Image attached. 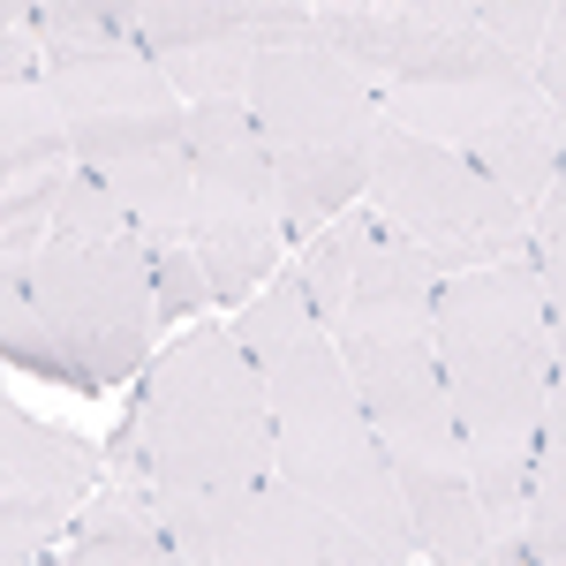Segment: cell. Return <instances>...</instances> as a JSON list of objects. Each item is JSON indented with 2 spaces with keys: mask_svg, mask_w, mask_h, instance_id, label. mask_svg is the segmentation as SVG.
<instances>
[{
  "mask_svg": "<svg viewBox=\"0 0 566 566\" xmlns=\"http://www.w3.org/2000/svg\"><path fill=\"white\" fill-rule=\"evenodd\" d=\"M536 84L552 91V106L566 114V0L552 8V31H544V53H536Z\"/></svg>",
  "mask_w": 566,
  "mask_h": 566,
  "instance_id": "cell-24",
  "label": "cell"
},
{
  "mask_svg": "<svg viewBox=\"0 0 566 566\" xmlns=\"http://www.w3.org/2000/svg\"><path fill=\"white\" fill-rule=\"evenodd\" d=\"M469 8L491 23V39L506 45L514 61L536 69V53H544V31H552V8H559V0H469Z\"/></svg>",
  "mask_w": 566,
  "mask_h": 566,
  "instance_id": "cell-22",
  "label": "cell"
},
{
  "mask_svg": "<svg viewBox=\"0 0 566 566\" xmlns=\"http://www.w3.org/2000/svg\"><path fill=\"white\" fill-rule=\"evenodd\" d=\"M325 39L386 84H514L536 76L491 39L469 0H386L370 15H325Z\"/></svg>",
  "mask_w": 566,
  "mask_h": 566,
  "instance_id": "cell-11",
  "label": "cell"
},
{
  "mask_svg": "<svg viewBox=\"0 0 566 566\" xmlns=\"http://www.w3.org/2000/svg\"><path fill=\"white\" fill-rule=\"evenodd\" d=\"M250 114L272 151L287 242L325 234L370 189V159H378V129H386L378 76L348 61L333 39L264 45L250 69Z\"/></svg>",
  "mask_w": 566,
  "mask_h": 566,
  "instance_id": "cell-4",
  "label": "cell"
},
{
  "mask_svg": "<svg viewBox=\"0 0 566 566\" xmlns=\"http://www.w3.org/2000/svg\"><path fill=\"white\" fill-rule=\"evenodd\" d=\"M348 378L386 438L392 476H469V438L438 370V333H333ZM476 483V476H469Z\"/></svg>",
  "mask_w": 566,
  "mask_h": 566,
  "instance_id": "cell-10",
  "label": "cell"
},
{
  "mask_svg": "<svg viewBox=\"0 0 566 566\" xmlns=\"http://www.w3.org/2000/svg\"><path fill=\"white\" fill-rule=\"evenodd\" d=\"M378 106H386L392 129H416L461 159H476L528 212L566 159V114L536 76H514V84H386Z\"/></svg>",
  "mask_w": 566,
  "mask_h": 566,
  "instance_id": "cell-8",
  "label": "cell"
},
{
  "mask_svg": "<svg viewBox=\"0 0 566 566\" xmlns=\"http://www.w3.org/2000/svg\"><path fill=\"white\" fill-rule=\"evenodd\" d=\"M151 280H159L167 317H197L205 303H219V295H212V272H205V258H197L189 242H151Z\"/></svg>",
  "mask_w": 566,
  "mask_h": 566,
  "instance_id": "cell-21",
  "label": "cell"
},
{
  "mask_svg": "<svg viewBox=\"0 0 566 566\" xmlns=\"http://www.w3.org/2000/svg\"><path fill=\"white\" fill-rule=\"evenodd\" d=\"M370 212L400 227L408 242H423L446 272H476V264L528 258V205L491 181L476 159L446 151L416 129H378V159H370Z\"/></svg>",
  "mask_w": 566,
  "mask_h": 566,
  "instance_id": "cell-6",
  "label": "cell"
},
{
  "mask_svg": "<svg viewBox=\"0 0 566 566\" xmlns=\"http://www.w3.org/2000/svg\"><path fill=\"white\" fill-rule=\"evenodd\" d=\"M528 528H566V333H559V363H552V400H544L536 461H528Z\"/></svg>",
  "mask_w": 566,
  "mask_h": 566,
  "instance_id": "cell-16",
  "label": "cell"
},
{
  "mask_svg": "<svg viewBox=\"0 0 566 566\" xmlns=\"http://www.w3.org/2000/svg\"><path fill=\"white\" fill-rule=\"evenodd\" d=\"M91 476H98V453L84 438L39 423L23 400L0 408V536H8V552L61 536L69 514L84 506Z\"/></svg>",
  "mask_w": 566,
  "mask_h": 566,
  "instance_id": "cell-12",
  "label": "cell"
},
{
  "mask_svg": "<svg viewBox=\"0 0 566 566\" xmlns=\"http://www.w3.org/2000/svg\"><path fill=\"white\" fill-rule=\"evenodd\" d=\"M69 167H76V129L45 84V69L0 76V181H45Z\"/></svg>",
  "mask_w": 566,
  "mask_h": 566,
  "instance_id": "cell-15",
  "label": "cell"
},
{
  "mask_svg": "<svg viewBox=\"0 0 566 566\" xmlns=\"http://www.w3.org/2000/svg\"><path fill=\"white\" fill-rule=\"evenodd\" d=\"M552 363H559V333H552L536 258L446 272V287H438V370H446L453 416L469 438L476 506L506 552H522L528 528V461H536L544 400H552Z\"/></svg>",
  "mask_w": 566,
  "mask_h": 566,
  "instance_id": "cell-2",
  "label": "cell"
},
{
  "mask_svg": "<svg viewBox=\"0 0 566 566\" xmlns=\"http://www.w3.org/2000/svg\"><path fill=\"white\" fill-rule=\"evenodd\" d=\"M167 536H175V559L189 566H400L378 536L340 522L280 469L219 506L167 514Z\"/></svg>",
  "mask_w": 566,
  "mask_h": 566,
  "instance_id": "cell-9",
  "label": "cell"
},
{
  "mask_svg": "<svg viewBox=\"0 0 566 566\" xmlns=\"http://www.w3.org/2000/svg\"><path fill=\"white\" fill-rule=\"evenodd\" d=\"M303 8L325 23V15H370V8H386V0H303Z\"/></svg>",
  "mask_w": 566,
  "mask_h": 566,
  "instance_id": "cell-26",
  "label": "cell"
},
{
  "mask_svg": "<svg viewBox=\"0 0 566 566\" xmlns=\"http://www.w3.org/2000/svg\"><path fill=\"white\" fill-rule=\"evenodd\" d=\"M0 340H8V363H23L31 378H53V386H69L61 340L45 333V317H39V303L23 295V280H0Z\"/></svg>",
  "mask_w": 566,
  "mask_h": 566,
  "instance_id": "cell-20",
  "label": "cell"
},
{
  "mask_svg": "<svg viewBox=\"0 0 566 566\" xmlns=\"http://www.w3.org/2000/svg\"><path fill=\"white\" fill-rule=\"evenodd\" d=\"M144 469L159 491V514H197L272 476V400L258 355L234 333L197 325L151 363L144 378Z\"/></svg>",
  "mask_w": 566,
  "mask_h": 566,
  "instance_id": "cell-3",
  "label": "cell"
},
{
  "mask_svg": "<svg viewBox=\"0 0 566 566\" xmlns=\"http://www.w3.org/2000/svg\"><path fill=\"white\" fill-rule=\"evenodd\" d=\"M69 559L84 566H151L175 559V536H167V514H159V491L151 476H114L76 522V544Z\"/></svg>",
  "mask_w": 566,
  "mask_h": 566,
  "instance_id": "cell-14",
  "label": "cell"
},
{
  "mask_svg": "<svg viewBox=\"0 0 566 566\" xmlns=\"http://www.w3.org/2000/svg\"><path fill=\"white\" fill-rule=\"evenodd\" d=\"M31 31L45 45V84L76 129V159L106 167L122 151L181 144L189 98L167 84L159 53H144L136 39H114V31H91V23H53V15H39Z\"/></svg>",
  "mask_w": 566,
  "mask_h": 566,
  "instance_id": "cell-7",
  "label": "cell"
},
{
  "mask_svg": "<svg viewBox=\"0 0 566 566\" xmlns=\"http://www.w3.org/2000/svg\"><path fill=\"white\" fill-rule=\"evenodd\" d=\"M8 280H23V295L39 303L76 392L129 386L144 370V355H151V340H159V317H167L144 234H98V242L53 234L39 258L23 272H8Z\"/></svg>",
  "mask_w": 566,
  "mask_h": 566,
  "instance_id": "cell-5",
  "label": "cell"
},
{
  "mask_svg": "<svg viewBox=\"0 0 566 566\" xmlns=\"http://www.w3.org/2000/svg\"><path fill=\"white\" fill-rule=\"evenodd\" d=\"M39 15H53V23H91V31H114V39H136V0H39Z\"/></svg>",
  "mask_w": 566,
  "mask_h": 566,
  "instance_id": "cell-23",
  "label": "cell"
},
{
  "mask_svg": "<svg viewBox=\"0 0 566 566\" xmlns=\"http://www.w3.org/2000/svg\"><path fill=\"white\" fill-rule=\"evenodd\" d=\"M522 552H528V559L566 566V528H528V536H522Z\"/></svg>",
  "mask_w": 566,
  "mask_h": 566,
  "instance_id": "cell-25",
  "label": "cell"
},
{
  "mask_svg": "<svg viewBox=\"0 0 566 566\" xmlns=\"http://www.w3.org/2000/svg\"><path fill=\"white\" fill-rule=\"evenodd\" d=\"M98 175L114 181V197L129 205V227L144 242H189V234H197V167H189V144L122 151V159H106Z\"/></svg>",
  "mask_w": 566,
  "mask_h": 566,
  "instance_id": "cell-13",
  "label": "cell"
},
{
  "mask_svg": "<svg viewBox=\"0 0 566 566\" xmlns=\"http://www.w3.org/2000/svg\"><path fill=\"white\" fill-rule=\"evenodd\" d=\"M355 227H363V212H340L325 234H310L303 242V295H310V310L325 317V325H340V303H348V272H355Z\"/></svg>",
  "mask_w": 566,
  "mask_h": 566,
  "instance_id": "cell-17",
  "label": "cell"
},
{
  "mask_svg": "<svg viewBox=\"0 0 566 566\" xmlns=\"http://www.w3.org/2000/svg\"><path fill=\"white\" fill-rule=\"evenodd\" d=\"M528 258H536L544 303H552V333H566V159L552 175V189L536 197V212H528Z\"/></svg>",
  "mask_w": 566,
  "mask_h": 566,
  "instance_id": "cell-19",
  "label": "cell"
},
{
  "mask_svg": "<svg viewBox=\"0 0 566 566\" xmlns=\"http://www.w3.org/2000/svg\"><path fill=\"white\" fill-rule=\"evenodd\" d=\"M53 234L98 242V234H136V227H129V205L114 197V181L76 159V167H69V181H61V205H53Z\"/></svg>",
  "mask_w": 566,
  "mask_h": 566,
  "instance_id": "cell-18",
  "label": "cell"
},
{
  "mask_svg": "<svg viewBox=\"0 0 566 566\" xmlns=\"http://www.w3.org/2000/svg\"><path fill=\"white\" fill-rule=\"evenodd\" d=\"M234 340L258 355V370H264L272 469L287 483H303L310 499H325L363 536H378L392 559H416L423 544H416L400 476H392V461H386V438H378L363 392H355L333 325L310 310L303 272H272L258 287V303H242Z\"/></svg>",
  "mask_w": 566,
  "mask_h": 566,
  "instance_id": "cell-1",
  "label": "cell"
}]
</instances>
